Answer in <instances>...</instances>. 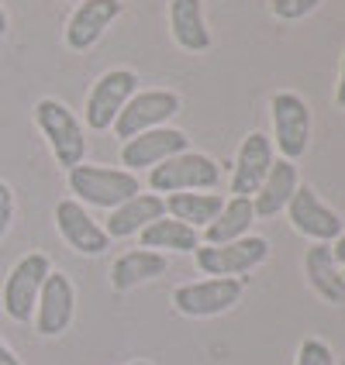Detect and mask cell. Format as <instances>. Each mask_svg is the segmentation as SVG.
<instances>
[{"instance_id": "f546056e", "label": "cell", "mask_w": 345, "mask_h": 365, "mask_svg": "<svg viewBox=\"0 0 345 365\" xmlns=\"http://www.w3.org/2000/svg\"><path fill=\"white\" fill-rule=\"evenodd\" d=\"M7 28H11V21H7V11H4V4H0V38L7 35Z\"/></svg>"}, {"instance_id": "3957f363", "label": "cell", "mask_w": 345, "mask_h": 365, "mask_svg": "<svg viewBox=\"0 0 345 365\" xmlns=\"http://www.w3.org/2000/svg\"><path fill=\"white\" fill-rule=\"evenodd\" d=\"M194 259H197V269L211 279H242L245 272H252L256 265L269 259V242L259 235H245L228 245H201Z\"/></svg>"}, {"instance_id": "d4e9b609", "label": "cell", "mask_w": 345, "mask_h": 365, "mask_svg": "<svg viewBox=\"0 0 345 365\" xmlns=\"http://www.w3.org/2000/svg\"><path fill=\"white\" fill-rule=\"evenodd\" d=\"M294 365H335V355L321 338H307L304 345L297 348V362Z\"/></svg>"}, {"instance_id": "ba28073f", "label": "cell", "mask_w": 345, "mask_h": 365, "mask_svg": "<svg viewBox=\"0 0 345 365\" xmlns=\"http://www.w3.org/2000/svg\"><path fill=\"white\" fill-rule=\"evenodd\" d=\"M286 214H290L294 231L311 238V242L331 245L345 235V221L339 217V210H331V207L314 193V186H307V182L294 190V197L286 203Z\"/></svg>"}, {"instance_id": "7c38bea8", "label": "cell", "mask_w": 345, "mask_h": 365, "mask_svg": "<svg viewBox=\"0 0 345 365\" xmlns=\"http://www.w3.org/2000/svg\"><path fill=\"white\" fill-rule=\"evenodd\" d=\"M186 145L190 138L183 135L180 128H152V131H142V135H135V138H128L121 145V165L128 173H139V169H152V165L166 163L169 155H180L186 152Z\"/></svg>"}, {"instance_id": "8992f818", "label": "cell", "mask_w": 345, "mask_h": 365, "mask_svg": "<svg viewBox=\"0 0 345 365\" xmlns=\"http://www.w3.org/2000/svg\"><path fill=\"white\" fill-rule=\"evenodd\" d=\"M49 272H52V262H49L45 252H28V255H21L14 262V269L4 279V314L11 321H18V324L31 321L41 283H45Z\"/></svg>"}, {"instance_id": "f1b7e54d", "label": "cell", "mask_w": 345, "mask_h": 365, "mask_svg": "<svg viewBox=\"0 0 345 365\" xmlns=\"http://www.w3.org/2000/svg\"><path fill=\"white\" fill-rule=\"evenodd\" d=\"M331 252H335V262L345 265V235H342V238H339L335 245H331Z\"/></svg>"}, {"instance_id": "ac0fdd59", "label": "cell", "mask_w": 345, "mask_h": 365, "mask_svg": "<svg viewBox=\"0 0 345 365\" xmlns=\"http://www.w3.org/2000/svg\"><path fill=\"white\" fill-rule=\"evenodd\" d=\"M304 272H307L311 289H314L321 300H328V304H345V276H342V265L335 262L331 245L314 242L307 248Z\"/></svg>"}, {"instance_id": "d6a6232c", "label": "cell", "mask_w": 345, "mask_h": 365, "mask_svg": "<svg viewBox=\"0 0 345 365\" xmlns=\"http://www.w3.org/2000/svg\"><path fill=\"white\" fill-rule=\"evenodd\" d=\"M335 365H345V362H335Z\"/></svg>"}, {"instance_id": "e0dca14e", "label": "cell", "mask_w": 345, "mask_h": 365, "mask_svg": "<svg viewBox=\"0 0 345 365\" xmlns=\"http://www.w3.org/2000/svg\"><path fill=\"white\" fill-rule=\"evenodd\" d=\"M297 186H301V180H297V165L286 163V159H273L263 186L252 193V210H256V217H276L280 210H286V203H290V197H294Z\"/></svg>"}, {"instance_id": "2e32d148", "label": "cell", "mask_w": 345, "mask_h": 365, "mask_svg": "<svg viewBox=\"0 0 345 365\" xmlns=\"http://www.w3.org/2000/svg\"><path fill=\"white\" fill-rule=\"evenodd\" d=\"M163 214H166V203L159 193H135L131 200L118 203V207L111 210L104 231H107L111 242H114V238H131V235H139V231L149 227L152 221H159Z\"/></svg>"}, {"instance_id": "9c48e42d", "label": "cell", "mask_w": 345, "mask_h": 365, "mask_svg": "<svg viewBox=\"0 0 345 365\" xmlns=\"http://www.w3.org/2000/svg\"><path fill=\"white\" fill-rule=\"evenodd\" d=\"M139 93V76L131 69H107L101 80L94 83L90 97H86V107H83V118H86V128L94 131H107L111 124L118 121L121 107L131 97Z\"/></svg>"}, {"instance_id": "30bf717a", "label": "cell", "mask_w": 345, "mask_h": 365, "mask_svg": "<svg viewBox=\"0 0 345 365\" xmlns=\"http://www.w3.org/2000/svg\"><path fill=\"white\" fill-rule=\"evenodd\" d=\"M242 300V279H197L173 289V307L183 317H218Z\"/></svg>"}, {"instance_id": "ffe728a7", "label": "cell", "mask_w": 345, "mask_h": 365, "mask_svg": "<svg viewBox=\"0 0 345 365\" xmlns=\"http://www.w3.org/2000/svg\"><path fill=\"white\" fill-rule=\"evenodd\" d=\"M166 269H169V259L159 255V252H152V248L124 252V255H118L114 265H111V289L128 293V289H135L139 283H149V279H156V276H166Z\"/></svg>"}, {"instance_id": "4316f807", "label": "cell", "mask_w": 345, "mask_h": 365, "mask_svg": "<svg viewBox=\"0 0 345 365\" xmlns=\"http://www.w3.org/2000/svg\"><path fill=\"white\" fill-rule=\"evenodd\" d=\"M335 103L345 110V56H342V73H339V86H335Z\"/></svg>"}, {"instance_id": "1f68e13d", "label": "cell", "mask_w": 345, "mask_h": 365, "mask_svg": "<svg viewBox=\"0 0 345 365\" xmlns=\"http://www.w3.org/2000/svg\"><path fill=\"white\" fill-rule=\"evenodd\" d=\"M342 276H345V265H342Z\"/></svg>"}, {"instance_id": "5bb4252c", "label": "cell", "mask_w": 345, "mask_h": 365, "mask_svg": "<svg viewBox=\"0 0 345 365\" xmlns=\"http://www.w3.org/2000/svg\"><path fill=\"white\" fill-rule=\"evenodd\" d=\"M124 11L121 0H80V7L66 21V45L73 52H86L104 38L111 21H118Z\"/></svg>"}, {"instance_id": "52a82bcc", "label": "cell", "mask_w": 345, "mask_h": 365, "mask_svg": "<svg viewBox=\"0 0 345 365\" xmlns=\"http://www.w3.org/2000/svg\"><path fill=\"white\" fill-rule=\"evenodd\" d=\"M180 93H173V90H139L131 101L121 107V114H118V121L111 124L114 128V135L128 142V138H135V135H142V131H152V128H163L169 118H176L180 114Z\"/></svg>"}, {"instance_id": "d6986e66", "label": "cell", "mask_w": 345, "mask_h": 365, "mask_svg": "<svg viewBox=\"0 0 345 365\" xmlns=\"http://www.w3.org/2000/svg\"><path fill=\"white\" fill-rule=\"evenodd\" d=\"M169 31L183 52H207L211 31L204 21V0H169Z\"/></svg>"}, {"instance_id": "5b68a950", "label": "cell", "mask_w": 345, "mask_h": 365, "mask_svg": "<svg viewBox=\"0 0 345 365\" xmlns=\"http://www.w3.org/2000/svg\"><path fill=\"white\" fill-rule=\"evenodd\" d=\"M269 118H273V145L280 148V159L297 163L311 145V107L301 93L280 90L269 101Z\"/></svg>"}, {"instance_id": "83f0119b", "label": "cell", "mask_w": 345, "mask_h": 365, "mask_svg": "<svg viewBox=\"0 0 345 365\" xmlns=\"http://www.w3.org/2000/svg\"><path fill=\"white\" fill-rule=\"evenodd\" d=\"M0 365H21V359L11 351V348L4 345V338H0Z\"/></svg>"}, {"instance_id": "7a4b0ae2", "label": "cell", "mask_w": 345, "mask_h": 365, "mask_svg": "<svg viewBox=\"0 0 345 365\" xmlns=\"http://www.w3.org/2000/svg\"><path fill=\"white\" fill-rule=\"evenodd\" d=\"M35 124L39 131L45 135V142L52 148L56 163L73 169V165L83 163L86 155V138H83V124L76 121V114L66 107L62 101L56 97H41L35 103Z\"/></svg>"}, {"instance_id": "484cf974", "label": "cell", "mask_w": 345, "mask_h": 365, "mask_svg": "<svg viewBox=\"0 0 345 365\" xmlns=\"http://www.w3.org/2000/svg\"><path fill=\"white\" fill-rule=\"evenodd\" d=\"M11 221H14V190L0 180V242L11 231Z\"/></svg>"}, {"instance_id": "44dd1931", "label": "cell", "mask_w": 345, "mask_h": 365, "mask_svg": "<svg viewBox=\"0 0 345 365\" xmlns=\"http://www.w3.org/2000/svg\"><path fill=\"white\" fill-rule=\"evenodd\" d=\"M256 224V210H252V197H231L221 203L218 217L204 227L201 245H228L249 235V227Z\"/></svg>"}, {"instance_id": "7402d4cb", "label": "cell", "mask_w": 345, "mask_h": 365, "mask_svg": "<svg viewBox=\"0 0 345 365\" xmlns=\"http://www.w3.org/2000/svg\"><path fill=\"white\" fill-rule=\"evenodd\" d=\"M139 238H142V248H152V252H180V255H190V252H197L201 248V231L197 227H190V224L183 221H173V217H159V221H152L149 227L139 231Z\"/></svg>"}, {"instance_id": "4dcf8cb0", "label": "cell", "mask_w": 345, "mask_h": 365, "mask_svg": "<svg viewBox=\"0 0 345 365\" xmlns=\"http://www.w3.org/2000/svg\"><path fill=\"white\" fill-rule=\"evenodd\" d=\"M131 365H152V362H131Z\"/></svg>"}, {"instance_id": "6da1fadb", "label": "cell", "mask_w": 345, "mask_h": 365, "mask_svg": "<svg viewBox=\"0 0 345 365\" xmlns=\"http://www.w3.org/2000/svg\"><path fill=\"white\" fill-rule=\"evenodd\" d=\"M69 190L76 193L73 200L90 203V207H104V210H114L118 203L131 200L135 193H142V182H139L135 173H128V169L80 163L69 169Z\"/></svg>"}, {"instance_id": "277c9868", "label": "cell", "mask_w": 345, "mask_h": 365, "mask_svg": "<svg viewBox=\"0 0 345 365\" xmlns=\"http://www.w3.org/2000/svg\"><path fill=\"white\" fill-rule=\"evenodd\" d=\"M221 182V169L204 152H180L169 155L166 163L152 165L149 186L156 193H190V190H214Z\"/></svg>"}, {"instance_id": "4fadbf2b", "label": "cell", "mask_w": 345, "mask_h": 365, "mask_svg": "<svg viewBox=\"0 0 345 365\" xmlns=\"http://www.w3.org/2000/svg\"><path fill=\"white\" fill-rule=\"evenodd\" d=\"M56 227H59L62 242L80 255H104L111 248V238L101 224L90 217V210L80 200H59L56 203Z\"/></svg>"}, {"instance_id": "603a6c76", "label": "cell", "mask_w": 345, "mask_h": 365, "mask_svg": "<svg viewBox=\"0 0 345 365\" xmlns=\"http://www.w3.org/2000/svg\"><path fill=\"white\" fill-rule=\"evenodd\" d=\"M163 203H166V214L173 221H183L190 227H207L218 217L224 197L221 193H211V190H190V193H169Z\"/></svg>"}, {"instance_id": "cb8c5ba5", "label": "cell", "mask_w": 345, "mask_h": 365, "mask_svg": "<svg viewBox=\"0 0 345 365\" xmlns=\"http://www.w3.org/2000/svg\"><path fill=\"white\" fill-rule=\"evenodd\" d=\"M318 4L321 0H269V11H273V18L280 21H301L311 11H318Z\"/></svg>"}, {"instance_id": "8fae6325", "label": "cell", "mask_w": 345, "mask_h": 365, "mask_svg": "<svg viewBox=\"0 0 345 365\" xmlns=\"http://www.w3.org/2000/svg\"><path fill=\"white\" fill-rule=\"evenodd\" d=\"M76 314V289L66 272H49L41 283L39 304H35V331L41 338H59L66 327L73 324Z\"/></svg>"}, {"instance_id": "9a60e30c", "label": "cell", "mask_w": 345, "mask_h": 365, "mask_svg": "<svg viewBox=\"0 0 345 365\" xmlns=\"http://www.w3.org/2000/svg\"><path fill=\"white\" fill-rule=\"evenodd\" d=\"M269 165H273V138L263 131L245 135L231 165V197H252L263 186Z\"/></svg>"}]
</instances>
